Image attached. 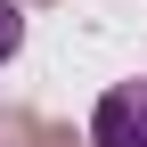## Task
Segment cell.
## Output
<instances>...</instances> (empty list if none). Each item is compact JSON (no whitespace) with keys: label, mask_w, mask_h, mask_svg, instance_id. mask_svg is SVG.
I'll return each mask as SVG.
<instances>
[{"label":"cell","mask_w":147,"mask_h":147,"mask_svg":"<svg viewBox=\"0 0 147 147\" xmlns=\"http://www.w3.org/2000/svg\"><path fill=\"white\" fill-rule=\"evenodd\" d=\"M90 147H147V82H115L90 115Z\"/></svg>","instance_id":"1"},{"label":"cell","mask_w":147,"mask_h":147,"mask_svg":"<svg viewBox=\"0 0 147 147\" xmlns=\"http://www.w3.org/2000/svg\"><path fill=\"white\" fill-rule=\"evenodd\" d=\"M16 41H25V16H16V8H8V0H0V65H8V57H16Z\"/></svg>","instance_id":"2"},{"label":"cell","mask_w":147,"mask_h":147,"mask_svg":"<svg viewBox=\"0 0 147 147\" xmlns=\"http://www.w3.org/2000/svg\"><path fill=\"white\" fill-rule=\"evenodd\" d=\"M33 139H41V147H82V139L65 131V123H33Z\"/></svg>","instance_id":"3"}]
</instances>
